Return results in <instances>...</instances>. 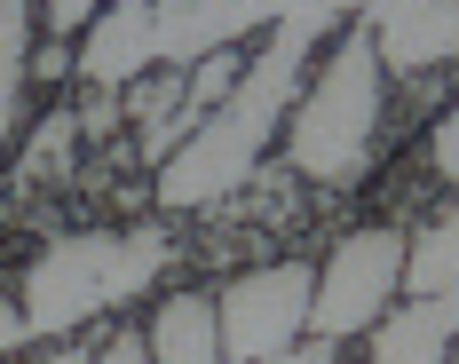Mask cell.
I'll return each instance as SVG.
<instances>
[{"mask_svg":"<svg viewBox=\"0 0 459 364\" xmlns=\"http://www.w3.org/2000/svg\"><path fill=\"white\" fill-rule=\"evenodd\" d=\"M325 24H333V16H285V24H270V48H262V56L238 72V88L198 119V135L159 167V206H167V214H198V206L230 198L238 182L262 167L277 119L293 111L301 56H309V40H317Z\"/></svg>","mask_w":459,"mask_h":364,"instance_id":"cell-1","label":"cell"},{"mask_svg":"<svg viewBox=\"0 0 459 364\" xmlns=\"http://www.w3.org/2000/svg\"><path fill=\"white\" fill-rule=\"evenodd\" d=\"M167 270V238L143 222V230H72V238H48L40 254H32V270H24V293H16V309H24V333L32 341H64V333H80L88 317L103 309H119V301H135L151 277Z\"/></svg>","mask_w":459,"mask_h":364,"instance_id":"cell-2","label":"cell"},{"mask_svg":"<svg viewBox=\"0 0 459 364\" xmlns=\"http://www.w3.org/2000/svg\"><path fill=\"white\" fill-rule=\"evenodd\" d=\"M380 80H388V64H380L372 32L365 24L341 32L333 56H325V72H317V88L285 111V143H293V167L301 175L333 182V190L365 182L372 135H380Z\"/></svg>","mask_w":459,"mask_h":364,"instance_id":"cell-3","label":"cell"},{"mask_svg":"<svg viewBox=\"0 0 459 364\" xmlns=\"http://www.w3.org/2000/svg\"><path fill=\"white\" fill-rule=\"evenodd\" d=\"M309 293H317L309 262H270V270H246L238 285H222L214 293L222 364H270L277 349H293L301 325H309Z\"/></svg>","mask_w":459,"mask_h":364,"instance_id":"cell-4","label":"cell"},{"mask_svg":"<svg viewBox=\"0 0 459 364\" xmlns=\"http://www.w3.org/2000/svg\"><path fill=\"white\" fill-rule=\"evenodd\" d=\"M396 285H404V238L396 230H349L333 246V262L317 270V293H309L317 341H349V333L380 325Z\"/></svg>","mask_w":459,"mask_h":364,"instance_id":"cell-5","label":"cell"},{"mask_svg":"<svg viewBox=\"0 0 459 364\" xmlns=\"http://www.w3.org/2000/svg\"><path fill=\"white\" fill-rule=\"evenodd\" d=\"M365 32L388 72H428L459 56V0H388L380 16H365Z\"/></svg>","mask_w":459,"mask_h":364,"instance_id":"cell-6","label":"cell"},{"mask_svg":"<svg viewBox=\"0 0 459 364\" xmlns=\"http://www.w3.org/2000/svg\"><path fill=\"white\" fill-rule=\"evenodd\" d=\"M151 72V8L143 0H111V16L88 24V48H80V80L88 88H135Z\"/></svg>","mask_w":459,"mask_h":364,"instance_id":"cell-7","label":"cell"},{"mask_svg":"<svg viewBox=\"0 0 459 364\" xmlns=\"http://www.w3.org/2000/svg\"><path fill=\"white\" fill-rule=\"evenodd\" d=\"M459 341V293H420L412 309L372 325V364H452Z\"/></svg>","mask_w":459,"mask_h":364,"instance_id":"cell-8","label":"cell"},{"mask_svg":"<svg viewBox=\"0 0 459 364\" xmlns=\"http://www.w3.org/2000/svg\"><path fill=\"white\" fill-rule=\"evenodd\" d=\"M143 349H151V364H222V317H214V293H175V301H159Z\"/></svg>","mask_w":459,"mask_h":364,"instance_id":"cell-9","label":"cell"},{"mask_svg":"<svg viewBox=\"0 0 459 364\" xmlns=\"http://www.w3.org/2000/svg\"><path fill=\"white\" fill-rule=\"evenodd\" d=\"M404 285H412V293H459V206L436 214V222L404 246Z\"/></svg>","mask_w":459,"mask_h":364,"instance_id":"cell-10","label":"cell"},{"mask_svg":"<svg viewBox=\"0 0 459 364\" xmlns=\"http://www.w3.org/2000/svg\"><path fill=\"white\" fill-rule=\"evenodd\" d=\"M24 48H32V0H0V143L24 111Z\"/></svg>","mask_w":459,"mask_h":364,"instance_id":"cell-11","label":"cell"},{"mask_svg":"<svg viewBox=\"0 0 459 364\" xmlns=\"http://www.w3.org/2000/svg\"><path fill=\"white\" fill-rule=\"evenodd\" d=\"M72 151H80V111H48L32 127V143H24V182L72 175Z\"/></svg>","mask_w":459,"mask_h":364,"instance_id":"cell-12","label":"cell"},{"mask_svg":"<svg viewBox=\"0 0 459 364\" xmlns=\"http://www.w3.org/2000/svg\"><path fill=\"white\" fill-rule=\"evenodd\" d=\"M230 88H238V48H214V56H198V64L183 72V111H190V119H206Z\"/></svg>","mask_w":459,"mask_h":364,"instance_id":"cell-13","label":"cell"},{"mask_svg":"<svg viewBox=\"0 0 459 364\" xmlns=\"http://www.w3.org/2000/svg\"><path fill=\"white\" fill-rule=\"evenodd\" d=\"M175 103H183V72H167V64H159L151 80H135V88H127V119H143V127H151V119H167Z\"/></svg>","mask_w":459,"mask_h":364,"instance_id":"cell-14","label":"cell"},{"mask_svg":"<svg viewBox=\"0 0 459 364\" xmlns=\"http://www.w3.org/2000/svg\"><path fill=\"white\" fill-rule=\"evenodd\" d=\"M48 24H56V32H88V24H95V0H48Z\"/></svg>","mask_w":459,"mask_h":364,"instance_id":"cell-15","label":"cell"},{"mask_svg":"<svg viewBox=\"0 0 459 364\" xmlns=\"http://www.w3.org/2000/svg\"><path fill=\"white\" fill-rule=\"evenodd\" d=\"M95 364H151L143 333H111V349H95Z\"/></svg>","mask_w":459,"mask_h":364,"instance_id":"cell-16","label":"cell"},{"mask_svg":"<svg viewBox=\"0 0 459 364\" xmlns=\"http://www.w3.org/2000/svg\"><path fill=\"white\" fill-rule=\"evenodd\" d=\"M436 175H452V182H459V111L436 127Z\"/></svg>","mask_w":459,"mask_h":364,"instance_id":"cell-17","label":"cell"},{"mask_svg":"<svg viewBox=\"0 0 459 364\" xmlns=\"http://www.w3.org/2000/svg\"><path fill=\"white\" fill-rule=\"evenodd\" d=\"M24 341H32V333H24V309H16V301H0V357H8V349H24Z\"/></svg>","mask_w":459,"mask_h":364,"instance_id":"cell-18","label":"cell"},{"mask_svg":"<svg viewBox=\"0 0 459 364\" xmlns=\"http://www.w3.org/2000/svg\"><path fill=\"white\" fill-rule=\"evenodd\" d=\"M270 364H333V341H301V349H277Z\"/></svg>","mask_w":459,"mask_h":364,"instance_id":"cell-19","label":"cell"},{"mask_svg":"<svg viewBox=\"0 0 459 364\" xmlns=\"http://www.w3.org/2000/svg\"><path fill=\"white\" fill-rule=\"evenodd\" d=\"M48 364H95V357H80V349H64V357H48Z\"/></svg>","mask_w":459,"mask_h":364,"instance_id":"cell-20","label":"cell"},{"mask_svg":"<svg viewBox=\"0 0 459 364\" xmlns=\"http://www.w3.org/2000/svg\"><path fill=\"white\" fill-rule=\"evenodd\" d=\"M143 8H167V0H143Z\"/></svg>","mask_w":459,"mask_h":364,"instance_id":"cell-21","label":"cell"},{"mask_svg":"<svg viewBox=\"0 0 459 364\" xmlns=\"http://www.w3.org/2000/svg\"><path fill=\"white\" fill-rule=\"evenodd\" d=\"M452 364H459V341H452Z\"/></svg>","mask_w":459,"mask_h":364,"instance_id":"cell-22","label":"cell"}]
</instances>
